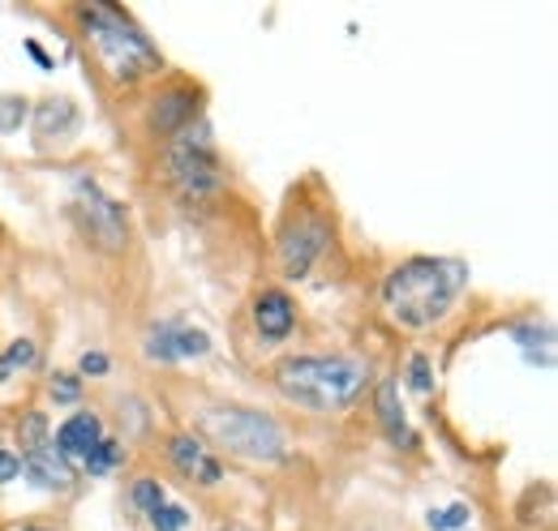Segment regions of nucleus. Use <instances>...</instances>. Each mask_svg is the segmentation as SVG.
I'll list each match as a JSON object with an SVG mask.
<instances>
[{
	"mask_svg": "<svg viewBox=\"0 0 558 531\" xmlns=\"http://www.w3.org/2000/svg\"><path fill=\"white\" fill-rule=\"evenodd\" d=\"M73 22L82 30V39L90 44V52L99 57L104 73L121 86L150 77L163 69L159 48L150 44V35L142 30L138 22L125 13V9H112V4H77L73 9Z\"/></svg>",
	"mask_w": 558,
	"mask_h": 531,
	"instance_id": "7ed1b4c3",
	"label": "nucleus"
},
{
	"mask_svg": "<svg viewBox=\"0 0 558 531\" xmlns=\"http://www.w3.org/2000/svg\"><path fill=\"white\" fill-rule=\"evenodd\" d=\"M163 181L177 189V198L185 201H207L223 189L228 172H223V159L210 141L207 116L194 121L185 133H177L168 146H163Z\"/></svg>",
	"mask_w": 558,
	"mask_h": 531,
	"instance_id": "39448f33",
	"label": "nucleus"
},
{
	"mask_svg": "<svg viewBox=\"0 0 558 531\" xmlns=\"http://www.w3.org/2000/svg\"><path fill=\"white\" fill-rule=\"evenodd\" d=\"M511 334H515V343H520V351H524V360H529V365H542V369H550V365H555V334H550V326L520 322Z\"/></svg>",
	"mask_w": 558,
	"mask_h": 531,
	"instance_id": "dca6fc26",
	"label": "nucleus"
},
{
	"mask_svg": "<svg viewBox=\"0 0 558 531\" xmlns=\"http://www.w3.org/2000/svg\"><path fill=\"white\" fill-rule=\"evenodd\" d=\"M22 471H26V480H31L35 489H44V493H70L73 484H77L73 464L57 455V446H52V442H48V446H39L35 455H26V459H22Z\"/></svg>",
	"mask_w": 558,
	"mask_h": 531,
	"instance_id": "ddd939ff",
	"label": "nucleus"
},
{
	"mask_svg": "<svg viewBox=\"0 0 558 531\" xmlns=\"http://www.w3.org/2000/svg\"><path fill=\"white\" fill-rule=\"evenodd\" d=\"M104 437H108V433H104V420H99L95 411H73L70 420H61V424H57L52 446H57V455H61V459L82 464V459H86Z\"/></svg>",
	"mask_w": 558,
	"mask_h": 531,
	"instance_id": "f8f14e48",
	"label": "nucleus"
},
{
	"mask_svg": "<svg viewBox=\"0 0 558 531\" xmlns=\"http://www.w3.org/2000/svg\"><path fill=\"white\" fill-rule=\"evenodd\" d=\"M77 129V108H73L70 95H57V99H44L39 112H35V133L48 141V137H70Z\"/></svg>",
	"mask_w": 558,
	"mask_h": 531,
	"instance_id": "2eb2a0df",
	"label": "nucleus"
},
{
	"mask_svg": "<svg viewBox=\"0 0 558 531\" xmlns=\"http://www.w3.org/2000/svg\"><path fill=\"white\" fill-rule=\"evenodd\" d=\"M327 245H331V219L318 210H296L279 232V274L292 283L305 279L318 266V258L327 254Z\"/></svg>",
	"mask_w": 558,
	"mask_h": 531,
	"instance_id": "423d86ee",
	"label": "nucleus"
},
{
	"mask_svg": "<svg viewBox=\"0 0 558 531\" xmlns=\"http://www.w3.org/2000/svg\"><path fill=\"white\" fill-rule=\"evenodd\" d=\"M142 351L150 365H185V360H203L210 356V334L198 326H185L177 318H159L146 326Z\"/></svg>",
	"mask_w": 558,
	"mask_h": 531,
	"instance_id": "6e6552de",
	"label": "nucleus"
},
{
	"mask_svg": "<svg viewBox=\"0 0 558 531\" xmlns=\"http://www.w3.org/2000/svg\"><path fill=\"white\" fill-rule=\"evenodd\" d=\"M464 287H469L464 258H429V254L404 258L383 279V309L391 313V322L409 331H425L451 313Z\"/></svg>",
	"mask_w": 558,
	"mask_h": 531,
	"instance_id": "f257e3e1",
	"label": "nucleus"
},
{
	"mask_svg": "<svg viewBox=\"0 0 558 531\" xmlns=\"http://www.w3.org/2000/svg\"><path fill=\"white\" fill-rule=\"evenodd\" d=\"M13 433H17V446H22V455H17V459H26V455H35L39 446H48V442H52V424H48V416H44L39 407L22 411Z\"/></svg>",
	"mask_w": 558,
	"mask_h": 531,
	"instance_id": "f3484780",
	"label": "nucleus"
},
{
	"mask_svg": "<svg viewBox=\"0 0 558 531\" xmlns=\"http://www.w3.org/2000/svg\"><path fill=\"white\" fill-rule=\"evenodd\" d=\"M250 322H254L263 343H283L296 331V305H292V296L283 287H263L254 296V305H250Z\"/></svg>",
	"mask_w": 558,
	"mask_h": 531,
	"instance_id": "9b49d317",
	"label": "nucleus"
},
{
	"mask_svg": "<svg viewBox=\"0 0 558 531\" xmlns=\"http://www.w3.org/2000/svg\"><path fill=\"white\" fill-rule=\"evenodd\" d=\"M108 369H112L108 351H82L77 360V378H108Z\"/></svg>",
	"mask_w": 558,
	"mask_h": 531,
	"instance_id": "a878e982",
	"label": "nucleus"
},
{
	"mask_svg": "<svg viewBox=\"0 0 558 531\" xmlns=\"http://www.w3.org/2000/svg\"><path fill=\"white\" fill-rule=\"evenodd\" d=\"M0 360H4V369L17 378V373H26V369L39 365V343H35V338H13V343L0 351Z\"/></svg>",
	"mask_w": 558,
	"mask_h": 531,
	"instance_id": "6ab92c4d",
	"label": "nucleus"
},
{
	"mask_svg": "<svg viewBox=\"0 0 558 531\" xmlns=\"http://www.w3.org/2000/svg\"><path fill=\"white\" fill-rule=\"evenodd\" d=\"M26 99L22 95H4L0 99V133H17L22 129V121H26Z\"/></svg>",
	"mask_w": 558,
	"mask_h": 531,
	"instance_id": "b1692460",
	"label": "nucleus"
},
{
	"mask_svg": "<svg viewBox=\"0 0 558 531\" xmlns=\"http://www.w3.org/2000/svg\"><path fill=\"white\" fill-rule=\"evenodd\" d=\"M163 455H168V464L177 467L190 484H198V489H215L223 480V464L210 455L207 442L194 437V433H168L163 437Z\"/></svg>",
	"mask_w": 558,
	"mask_h": 531,
	"instance_id": "9d476101",
	"label": "nucleus"
},
{
	"mask_svg": "<svg viewBox=\"0 0 558 531\" xmlns=\"http://www.w3.org/2000/svg\"><path fill=\"white\" fill-rule=\"evenodd\" d=\"M17 531H52V528H39V523H26V528H17Z\"/></svg>",
	"mask_w": 558,
	"mask_h": 531,
	"instance_id": "c756f323",
	"label": "nucleus"
},
{
	"mask_svg": "<svg viewBox=\"0 0 558 531\" xmlns=\"http://www.w3.org/2000/svg\"><path fill=\"white\" fill-rule=\"evenodd\" d=\"M48 395L57 398L61 407H73V403L82 398V378H77V373H52V378H48Z\"/></svg>",
	"mask_w": 558,
	"mask_h": 531,
	"instance_id": "5701e85b",
	"label": "nucleus"
},
{
	"mask_svg": "<svg viewBox=\"0 0 558 531\" xmlns=\"http://www.w3.org/2000/svg\"><path fill=\"white\" fill-rule=\"evenodd\" d=\"M374 416H378V424H383V433H387L391 442H404V446L417 442L413 429H409V416H404L400 382H396V378H378V386H374Z\"/></svg>",
	"mask_w": 558,
	"mask_h": 531,
	"instance_id": "4468645a",
	"label": "nucleus"
},
{
	"mask_svg": "<svg viewBox=\"0 0 558 531\" xmlns=\"http://www.w3.org/2000/svg\"><path fill=\"white\" fill-rule=\"evenodd\" d=\"M130 502L138 506L142 515H150L155 506H163V502H168V493H163V484H159L155 476H138V480L130 484Z\"/></svg>",
	"mask_w": 558,
	"mask_h": 531,
	"instance_id": "aec40b11",
	"label": "nucleus"
},
{
	"mask_svg": "<svg viewBox=\"0 0 558 531\" xmlns=\"http://www.w3.org/2000/svg\"><path fill=\"white\" fill-rule=\"evenodd\" d=\"M121 459H125V446L112 442V437H104V442L82 459V471H86V476H108V471L121 467Z\"/></svg>",
	"mask_w": 558,
	"mask_h": 531,
	"instance_id": "a211bd4d",
	"label": "nucleus"
},
{
	"mask_svg": "<svg viewBox=\"0 0 558 531\" xmlns=\"http://www.w3.org/2000/svg\"><path fill=\"white\" fill-rule=\"evenodd\" d=\"M409 386L417 395H434V369H429V356H409Z\"/></svg>",
	"mask_w": 558,
	"mask_h": 531,
	"instance_id": "393cba45",
	"label": "nucleus"
},
{
	"mask_svg": "<svg viewBox=\"0 0 558 531\" xmlns=\"http://www.w3.org/2000/svg\"><path fill=\"white\" fill-rule=\"evenodd\" d=\"M469 519H473V510L464 506V502H451V506H442V510H429V531H460L469 528Z\"/></svg>",
	"mask_w": 558,
	"mask_h": 531,
	"instance_id": "412c9836",
	"label": "nucleus"
},
{
	"mask_svg": "<svg viewBox=\"0 0 558 531\" xmlns=\"http://www.w3.org/2000/svg\"><path fill=\"white\" fill-rule=\"evenodd\" d=\"M17 476H22V459L9 446H0V484H13Z\"/></svg>",
	"mask_w": 558,
	"mask_h": 531,
	"instance_id": "bb28decb",
	"label": "nucleus"
},
{
	"mask_svg": "<svg viewBox=\"0 0 558 531\" xmlns=\"http://www.w3.org/2000/svg\"><path fill=\"white\" fill-rule=\"evenodd\" d=\"M77 214H82V227H86V236L99 245V249H108V254H121L125 245H130V214H125V206L117 198H108V194H99V185L95 181H77Z\"/></svg>",
	"mask_w": 558,
	"mask_h": 531,
	"instance_id": "0eeeda50",
	"label": "nucleus"
},
{
	"mask_svg": "<svg viewBox=\"0 0 558 531\" xmlns=\"http://www.w3.org/2000/svg\"><path fill=\"white\" fill-rule=\"evenodd\" d=\"M194 121H203V90L194 82H172L163 86L150 108H146V129L163 141H172L177 133H185Z\"/></svg>",
	"mask_w": 558,
	"mask_h": 531,
	"instance_id": "1a4fd4ad",
	"label": "nucleus"
},
{
	"mask_svg": "<svg viewBox=\"0 0 558 531\" xmlns=\"http://www.w3.org/2000/svg\"><path fill=\"white\" fill-rule=\"evenodd\" d=\"M219 531H254V528H245V523H223Z\"/></svg>",
	"mask_w": 558,
	"mask_h": 531,
	"instance_id": "c85d7f7f",
	"label": "nucleus"
},
{
	"mask_svg": "<svg viewBox=\"0 0 558 531\" xmlns=\"http://www.w3.org/2000/svg\"><path fill=\"white\" fill-rule=\"evenodd\" d=\"M276 391L305 411H344L369 386V365L356 356H288L271 373Z\"/></svg>",
	"mask_w": 558,
	"mask_h": 531,
	"instance_id": "f03ea898",
	"label": "nucleus"
},
{
	"mask_svg": "<svg viewBox=\"0 0 558 531\" xmlns=\"http://www.w3.org/2000/svg\"><path fill=\"white\" fill-rule=\"evenodd\" d=\"M26 52H31V57H35V61H39V69H52V61H48V52H44V48H39V44H26Z\"/></svg>",
	"mask_w": 558,
	"mask_h": 531,
	"instance_id": "cd10ccee",
	"label": "nucleus"
},
{
	"mask_svg": "<svg viewBox=\"0 0 558 531\" xmlns=\"http://www.w3.org/2000/svg\"><path fill=\"white\" fill-rule=\"evenodd\" d=\"M146 519H150V531H185L190 528V510H185V506H172V502L155 506Z\"/></svg>",
	"mask_w": 558,
	"mask_h": 531,
	"instance_id": "4be33fe9",
	"label": "nucleus"
},
{
	"mask_svg": "<svg viewBox=\"0 0 558 531\" xmlns=\"http://www.w3.org/2000/svg\"><path fill=\"white\" fill-rule=\"evenodd\" d=\"M194 437L250 464H279L288 455V437L279 420L254 407H203L194 416Z\"/></svg>",
	"mask_w": 558,
	"mask_h": 531,
	"instance_id": "20e7f679",
	"label": "nucleus"
}]
</instances>
